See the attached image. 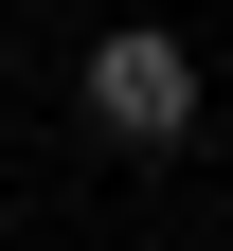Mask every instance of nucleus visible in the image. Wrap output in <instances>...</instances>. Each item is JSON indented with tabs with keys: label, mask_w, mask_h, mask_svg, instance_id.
Listing matches in <instances>:
<instances>
[{
	"label": "nucleus",
	"mask_w": 233,
	"mask_h": 251,
	"mask_svg": "<svg viewBox=\"0 0 233 251\" xmlns=\"http://www.w3.org/2000/svg\"><path fill=\"white\" fill-rule=\"evenodd\" d=\"M72 108L108 126V144H180V126H197V36H161V18L90 36V54H72Z\"/></svg>",
	"instance_id": "nucleus-1"
}]
</instances>
